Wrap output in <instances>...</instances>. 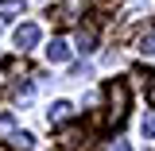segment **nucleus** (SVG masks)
I'll return each instance as SVG.
<instances>
[{"mask_svg": "<svg viewBox=\"0 0 155 151\" xmlns=\"http://www.w3.org/2000/svg\"><path fill=\"white\" fill-rule=\"evenodd\" d=\"M85 8H89V0H62L54 8V19L58 23H78V16H81Z\"/></svg>", "mask_w": 155, "mask_h": 151, "instance_id": "2", "label": "nucleus"}, {"mask_svg": "<svg viewBox=\"0 0 155 151\" xmlns=\"http://www.w3.org/2000/svg\"><path fill=\"white\" fill-rule=\"evenodd\" d=\"M16 143H19L23 151H31V136H27V132H19V136H16Z\"/></svg>", "mask_w": 155, "mask_h": 151, "instance_id": "13", "label": "nucleus"}, {"mask_svg": "<svg viewBox=\"0 0 155 151\" xmlns=\"http://www.w3.org/2000/svg\"><path fill=\"white\" fill-rule=\"evenodd\" d=\"M70 58V43L66 39H51V47H47V62H66Z\"/></svg>", "mask_w": 155, "mask_h": 151, "instance_id": "5", "label": "nucleus"}, {"mask_svg": "<svg viewBox=\"0 0 155 151\" xmlns=\"http://www.w3.org/2000/svg\"><path fill=\"white\" fill-rule=\"evenodd\" d=\"M109 151H132V143H128V140H113V143H109Z\"/></svg>", "mask_w": 155, "mask_h": 151, "instance_id": "12", "label": "nucleus"}, {"mask_svg": "<svg viewBox=\"0 0 155 151\" xmlns=\"http://www.w3.org/2000/svg\"><path fill=\"white\" fill-rule=\"evenodd\" d=\"M0 151H8V147H4V143H0Z\"/></svg>", "mask_w": 155, "mask_h": 151, "instance_id": "15", "label": "nucleus"}, {"mask_svg": "<svg viewBox=\"0 0 155 151\" xmlns=\"http://www.w3.org/2000/svg\"><path fill=\"white\" fill-rule=\"evenodd\" d=\"M136 51L155 54V27H143V31H140V39H136Z\"/></svg>", "mask_w": 155, "mask_h": 151, "instance_id": "9", "label": "nucleus"}, {"mask_svg": "<svg viewBox=\"0 0 155 151\" xmlns=\"http://www.w3.org/2000/svg\"><path fill=\"white\" fill-rule=\"evenodd\" d=\"M93 47H97V31H93V27H78V51L89 54Z\"/></svg>", "mask_w": 155, "mask_h": 151, "instance_id": "7", "label": "nucleus"}, {"mask_svg": "<svg viewBox=\"0 0 155 151\" xmlns=\"http://www.w3.org/2000/svg\"><path fill=\"white\" fill-rule=\"evenodd\" d=\"M70 116H74V105H70V101H54V105H51V113H47V120L62 124V120H70Z\"/></svg>", "mask_w": 155, "mask_h": 151, "instance_id": "6", "label": "nucleus"}, {"mask_svg": "<svg viewBox=\"0 0 155 151\" xmlns=\"http://www.w3.org/2000/svg\"><path fill=\"white\" fill-rule=\"evenodd\" d=\"M105 97H109L105 124H109V128H120L124 116H128V85H124V81H109V85H105Z\"/></svg>", "mask_w": 155, "mask_h": 151, "instance_id": "1", "label": "nucleus"}, {"mask_svg": "<svg viewBox=\"0 0 155 151\" xmlns=\"http://www.w3.org/2000/svg\"><path fill=\"white\" fill-rule=\"evenodd\" d=\"M35 43H39V27H35V23H19V27H16V47H19V51H31Z\"/></svg>", "mask_w": 155, "mask_h": 151, "instance_id": "4", "label": "nucleus"}, {"mask_svg": "<svg viewBox=\"0 0 155 151\" xmlns=\"http://www.w3.org/2000/svg\"><path fill=\"white\" fill-rule=\"evenodd\" d=\"M16 74H23V66H19V62H8V66L0 70V89H4V85H12V77H16Z\"/></svg>", "mask_w": 155, "mask_h": 151, "instance_id": "10", "label": "nucleus"}, {"mask_svg": "<svg viewBox=\"0 0 155 151\" xmlns=\"http://www.w3.org/2000/svg\"><path fill=\"white\" fill-rule=\"evenodd\" d=\"M23 0H0V19H19L23 16Z\"/></svg>", "mask_w": 155, "mask_h": 151, "instance_id": "8", "label": "nucleus"}, {"mask_svg": "<svg viewBox=\"0 0 155 151\" xmlns=\"http://www.w3.org/2000/svg\"><path fill=\"white\" fill-rule=\"evenodd\" d=\"M85 147V132L81 128H62L58 132V151H78Z\"/></svg>", "mask_w": 155, "mask_h": 151, "instance_id": "3", "label": "nucleus"}, {"mask_svg": "<svg viewBox=\"0 0 155 151\" xmlns=\"http://www.w3.org/2000/svg\"><path fill=\"white\" fill-rule=\"evenodd\" d=\"M143 136H147V140H155V113L143 116Z\"/></svg>", "mask_w": 155, "mask_h": 151, "instance_id": "11", "label": "nucleus"}, {"mask_svg": "<svg viewBox=\"0 0 155 151\" xmlns=\"http://www.w3.org/2000/svg\"><path fill=\"white\" fill-rule=\"evenodd\" d=\"M147 97H151V105H155V81H151V89H147Z\"/></svg>", "mask_w": 155, "mask_h": 151, "instance_id": "14", "label": "nucleus"}]
</instances>
